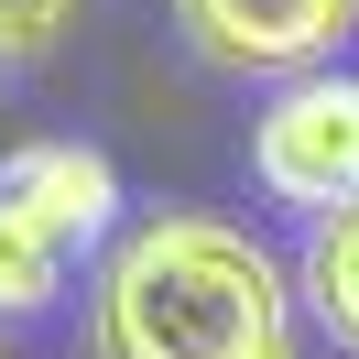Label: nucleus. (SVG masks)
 Returning a JSON list of instances; mask_svg holds the SVG:
<instances>
[{"label":"nucleus","instance_id":"nucleus-1","mask_svg":"<svg viewBox=\"0 0 359 359\" xmlns=\"http://www.w3.org/2000/svg\"><path fill=\"white\" fill-rule=\"evenodd\" d=\"M98 359H294L283 348V272L229 218H142L120 229L88 305Z\"/></svg>","mask_w":359,"mask_h":359},{"label":"nucleus","instance_id":"nucleus-2","mask_svg":"<svg viewBox=\"0 0 359 359\" xmlns=\"http://www.w3.org/2000/svg\"><path fill=\"white\" fill-rule=\"evenodd\" d=\"M250 175L283 207H359V76H294L262 120H250Z\"/></svg>","mask_w":359,"mask_h":359},{"label":"nucleus","instance_id":"nucleus-3","mask_svg":"<svg viewBox=\"0 0 359 359\" xmlns=\"http://www.w3.org/2000/svg\"><path fill=\"white\" fill-rule=\"evenodd\" d=\"M175 22L229 76H305L316 55H337L359 0H175Z\"/></svg>","mask_w":359,"mask_h":359},{"label":"nucleus","instance_id":"nucleus-4","mask_svg":"<svg viewBox=\"0 0 359 359\" xmlns=\"http://www.w3.org/2000/svg\"><path fill=\"white\" fill-rule=\"evenodd\" d=\"M0 207H22L55 250H88L120 218V175L88 142H22V153H0Z\"/></svg>","mask_w":359,"mask_h":359},{"label":"nucleus","instance_id":"nucleus-5","mask_svg":"<svg viewBox=\"0 0 359 359\" xmlns=\"http://www.w3.org/2000/svg\"><path fill=\"white\" fill-rule=\"evenodd\" d=\"M305 294H316V316H327L337 348H359V207L316 218V240H305Z\"/></svg>","mask_w":359,"mask_h":359},{"label":"nucleus","instance_id":"nucleus-6","mask_svg":"<svg viewBox=\"0 0 359 359\" xmlns=\"http://www.w3.org/2000/svg\"><path fill=\"white\" fill-rule=\"evenodd\" d=\"M66 262L76 250H55L22 207H0V316H44L55 294H66Z\"/></svg>","mask_w":359,"mask_h":359},{"label":"nucleus","instance_id":"nucleus-7","mask_svg":"<svg viewBox=\"0 0 359 359\" xmlns=\"http://www.w3.org/2000/svg\"><path fill=\"white\" fill-rule=\"evenodd\" d=\"M76 22V0H0V66H33L55 55V33Z\"/></svg>","mask_w":359,"mask_h":359}]
</instances>
